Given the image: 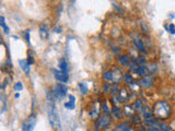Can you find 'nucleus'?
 I'll use <instances>...</instances> for the list:
<instances>
[{"mask_svg":"<svg viewBox=\"0 0 175 131\" xmlns=\"http://www.w3.org/2000/svg\"><path fill=\"white\" fill-rule=\"evenodd\" d=\"M125 82L127 84H131V82H133V78H131V74H129V73H126L125 74Z\"/></svg>","mask_w":175,"mask_h":131,"instance_id":"nucleus-23","label":"nucleus"},{"mask_svg":"<svg viewBox=\"0 0 175 131\" xmlns=\"http://www.w3.org/2000/svg\"><path fill=\"white\" fill-rule=\"evenodd\" d=\"M131 108H133L131 106H126L125 109H124V111L126 113V115H127V116H131V114H133V113H130V110H129V109H131Z\"/></svg>","mask_w":175,"mask_h":131,"instance_id":"nucleus-27","label":"nucleus"},{"mask_svg":"<svg viewBox=\"0 0 175 131\" xmlns=\"http://www.w3.org/2000/svg\"><path fill=\"white\" fill-rule=\"evenodd\" d=\"M152 111L154 117H157L158 119H168L171 116V113H172L171 106L164 101L157 102L154 104Z\"/></svg>","mask_w":175,"mask_h":131,"instance_id":"nucleus-1","label":"nucleus"},{"mask_svg":"<svg viewBox=\"0 0 175 131\" xmlns=\"http://www.w3.org/2000/svg\"><path fill=\"white\" fill-rule=\"evenodd\" d=\"M69 102H71V103H73V104L76 103V97L72 95V94H70L69 95Z\"/></svg>","mask_w":175,"mask_h":131,"instance_id":"nucleus-30","label":"nucleus"},{"mask_svg":"<svg viewBox=\"0 0 175 131\" xmlns=\"http://www.w3.org/2000/svg\"><path fill=\"white\" fill-rule=\"evenodd\" d=\"M79 88H80V91L82 94H87L88 93V86L85 83H79Z\"/></svg>","mask_w":175,"mask_h":131,"instance_id":"nucleus-20","label":"nucleus"},{"mask_svg":"<svg viewBox=\"0 0 175 131\" xmlns=\"http://www.w3.org/2000/svg\"><path fill=\"white\" fill-rule=\"evenodd\" d=\"M40 34H41V37L42 38H47L48 35H49V31H48V26L47 25H44V24H42V25L40 26Z\"/></svg>","mask_w":175,"mask_h":131,"instance_id":"nucleus-9","label":"nucleus"},{"mask_svg":"<svg viewBox=\"0 0 175 131\" xmlns=\"http://www.w3.org/2000/svg\"><path fill=\"white\" fill-rule=\"evenodd\" d=\"M159 128H160L161 131H172L168 125L163 124V122H160V124H159Z\"/></svg>","mask_w":175,"mask_h":131,"instance_id":"nucleus-22","label":"nucleus"},{"mask_svg":"<svg viewBox=\"0 0 175 131\" xmlns=\"http://www.w3.org/2000/svg\"><path fill=\"white\" fill-rule=\"evenodd\" d=\"M19 65H20V68L22 69L26 74L30 73V65H29L28 60H19Z\"/></svg>","mask_w":175,"mask_h":131,"instance_id":"nucleus-11","label":"nucleus"},{"mask_svg":"<svg viewBox=\"0 0 175 131\" xmlns=\"http://www.w3.org/2000/svg\"><path fill=\"white\" fill-rule=\"evenodd\" d=\"M147 131H161L159 127H147Z\"/></svg>","mask_w":175,"mask_h":131,"instance_id":"nucleus-28","label":"nucleus"},{"mask_svg":"<svg viewBox=\"0 0 175 131\" xmlns=\"http://www.w3.org/2000/svg\"><path fill=\"white\" fill-rule=\"evenodd\" d=\"M103 77H104L105 80H107V81H113V71H111V70L105 71L104 74H103Z\"/></svg>","mask_w":175,"mask_h":131,"instance_id":"nucleus-18","label":"nucleus"},{"mask_svg":"<svg viewBox=\"0 0 175 131\" xmlns=\"http://www.w3.org/2000/svg\"><path fill=\"white\" fill-rule=\"evenodd\" d=\"M36 125V116L34 114L30 115L29 118H26V120L23 122L22 125V131H33Z\"/></svg>","mask_w":175,"mask_h":131,"instance_id":"nucleus-3","label":"nucleus"},{"mask_svg":"<svg viewBox=\"0 0 175 131\" xmlns=\"http://www.w3.org/2000/svg\"><path fill=\"white\" fill-rule=\"evenodd\" d=\"M55 32L56 33H60V32H61V28H59V26H56V28H55Z\"/></svg>","mask_w":175,"mask_h":131,"instance_id":"nucleus-33","label":"nucleus"},{"mask_svg":"<svg viewBox=\"0 0 175 131\" xmlns=\"http://www.w3.org/2000/svg\"><path fill=\"white\" fill-rule=\"evenodd\" d=\"M118 61L122 63V66H126V67H129V65H131L129 61V57L126 55H122L118 57Z\"/></svg>","mask_w":175,"mask_h":131,"instance_id":"nucleus-13","label":"nucleus"},{"mask_svg":"<svg viewBox=\"0 0 175 131\" xmlns=\"http://www.w3.org/2000/svg\"><path fill=\"white\" fill-rule=\"evenodd\" d=\"M134 44H135V46L138 48V49H139V51H141L142 53H147L142 39H140V38H136V39H134Z\"/></svg>","mask_w":175,"mask_h":131,"instance_id":"nucleus-8","label":"nucleus"},{"mask_svg":"<svg viewBox=\"0 0 175 131\" xmlns=\"http://www.w3.org/2000/svg\"><path fill=\"white\" fill-rule=\"evenodd\" d=\"M165 28H169V32H170L171 34H173V35H175V25L174 24H170L169 26L165 25Z\"/></svg>","mask_w":175,"mask_h":131,"instance_id":"nucleus-24","label":"nucleus"},{"mask_svg":"<svg viewBox=\"0 0 175 131\" xmlns=\"http://www.w3.org/2000/svg\"><path fill=\"white\" fill-rule=\"evenodd\" d=\"M110 117L108 116H104L103 118H101L100 122H99V127H105L106 125L110 124Z\"/></svg>","mask_w":175,"mask_h":131,"instance_id":"nucleus-16","label":"nucleus"},{"mask_svg":"<svg viewBox=\"0 0 175 131\" xmlns=\"http://www.w3.org/2000/svg\"><path fill=\"white\" fill-rule=\"evenodd\" d=\"M0 24H1V26H2V28L3 30H5V33L6 34H8V33H9V28H8L7 25H6V22H5V18H3V17H1V18H0Z\"/></svg>","mask_w":175,"mask_h":131,"instance_id":"nucleus-19","label":"nucleus"},{"mask_svg":"<svg viewBox=\"0 0 175 131\" xmlns=\"http://www.w3.org/2000/svg\"><path fill=\"white\" fill-rule=\"evenodd\" d=\"M138 74H139L140 77H142V78L148 77L149 76V69H148L147 67H145V66H140L139 70H138Z\"/></svg>","mask_w":175,"mask_h":131,"instance_id":"nucleus-14","label":"nucleus"},{"mask_svg":"<svg viewBox=\"0 0 175 131\" xmlns=\"http://www.w3.org/2000/svg\"><path fill=\"white\" fill-rule=\"evenodd\" d=\"M28 62H29V65H30V66L34 63V59H33L31 56H29V57H28Z\"/></svg>","mask_w":175,"mask_h":131,"instance_id":"nucleus-31","label":"nucleus"},{"mask_svg":"<svg viewBox=\"0 0 175 131\" xmlns=\"http://www.w3.org/2000/svg\"><path fill=\"white\" fill-rule=\"evenodd\" d=\"M112 111H113V114H114V115L117 117V118H120V116H122V111H120V109L118 108V107L114 106V107H113V110Z\"/></svg>","mask_w":175,"mask_h":131,"instance_id":"nucleus-21","label":"nucleus"},{"mask_svg":"<svg viewBox=\"0 0 175 131\" xmlns=\"http://www.w3.org/2000/svg\"><path fill=\"white\" fill-rule=\"evenodd\" d=\"M67 92H68L67 86H66L65 84L60 83V84H57V86H56L55 90H54V95L57 98H63L67 95Z\"/></svg>","mask_w":175,"mask_h":131,"instance_id":"nucleus-4","label":"nucleus"},{"mask_svg":"<svg viewBox=\"0 0 175 131\" xmlns=\"http://www.w3.org/2000/svg\"><path fill=\"white\" fill-rule=\"evenodd\" d=\"M48 119H49V124L52 126V128H54L56 131H60L61 130V127H60V119L58 116L57 109L54 105L49 106L48 107Z\"/></svg>","mask_w":175,"mask_h":131,"instance_id":"nucleus-2","label":"nucleus"},{"mask_svg":"<svg viewBox=\"0 0 175 131\" xmlns=\"http://www.w3.org/2000/svg\"><path fill=\"white\" fill-rule=\"evenodd\" d=\"M52 72H54V76H55L56 80H58L61 83H66L69 79V74L68 73H65L60 70H56V69H52Z\"/></svg>","mask_w":175,"mask_h":131,"instance_id":"nucleus-5","label":"nucleus"},{"mask_svg":"<svg viewBox=\"0 0 175 131\" xmlns=\"http://www.w3.org/2000/svg\"><path fill=\"white\" fill-rule=\"evenodd\" d=\"M65 107L67 109H73V108H75V104L71 103V102H68V103L65 104Z\"/></svg>","mask_w":175,"mask_h":131,"instance_id":"nucleus-26","label":"nucleus"},{"mask_svg":"<svg viewBox=\"0 0 175 131\" xmlns=\"http://www.w3.org/2000/svg\"><path fill=\"white\" fill-rule=\"evenodd\" d=\"M130 129L131 128L129 127L128 122H122L118 127H116V129L114 131H130Z\"/></svg>","mask_w":175,"mask_h":131,"instance_id":"nucleus-15","label":"nucleus"},{"mask_svg":"<svg viewBox=\"0 0 175 131\" xmlns=\"http://www.w3.org/2000/svg\"><path fill=\"white\" fill-rule=\"evenodd\" d=\"M108 88H110V84L106 83V84H105V86H104V91H105V92H107V91H108Z\"/></svg>","mask_w":175,"mask_h":131,"instance_id":"nucleus-32","label":"nucleus"},{"mask_svg":"<svg viewBox=\"0 0 175 131\" xmlns=\"http://www.w3.org/2000/svg\"><path fill=\"white\" fill-rule=\"evenodd\" d=\"M59 69H60V71H63V72H65V73H68L69 67H68V62L66 61L65 58H61L59 60Z\"/></svg>","mask_w":175,"mask_h":131,"instance_id":"nucleus-10","label":"nucleus"},{"mask_svg":"<svg viewBox=\"0 0 175 131\" xmlns=\"http://www.w3.org/2000/svg\"><path fill=\"white\" fill-rule=\"evenodd\" d=\"M14 90L15 91H22L23 90V85L21 82H18V83L14 84Z\"/></svg>","mask_w":175,"mask_h":131,"instance_id":"nucleus-25","label":"nucleus"},{"mask_svg":"<svg viewBox=\"0 0 175 131\" xmlns=\"http://www.w3.org/2000/svg\"><path fill=\"white\" fill-rule=\"evenodd\" d=\"M153 82H154V80H153L152 76H148V77L142 78V80L140 81V85L142 86V88H151V86H152Z\"/></svg>","mask_w":175,"mask_h":131,"instance_id":"nucleus-6","label":"nucleus"},{"mask_svg":"<svg viewBox=\"0 0 175 131\" xmlns=\"http://www.w3.org/2000/svg\"><path fill=\"white\" fill-rule=\"evenodd\" d=\"M134 107L136 108V110L137 111H142L143 109V106H142V102L140 101V99H137V101L135 102V105H134Z\"/></svg>","mask_w":175,"mask_h":131,"instance_id":"nucleus-17","label":"nucleus"},{"mask_svg":"<svg viewBox=\"0 0 175 131\" xmlns=\"http://www.w3.org/2000/svg\"><path fill=\"white\" fill-rule=\"evenodd\" d=\"M119 99L120 102H127L129 99V92L126 88H122L119 91Z\"/></svg>","mask_w":175,"mask_h":131,"instance_id":"nucleus-7","label":"nucleus"},{"mask_svg":"<svg viewBox=\"0 0 175 131\" xmlns=\"http://www.w3.org/2000/svg\"><path fill=\"white\" fill-rule=\"evenodd\" d=\"M122 74L118 69H115V70L113 71V81H114V82L118 83V82L122 81Z\"/></svg>","mask_w":175,"mask_h":131,"instance_id":"nucleus-12","label":"nucleus"},{"mask_svg":"<svg viewBox=\"0 0 175 131\" xmlns=\"http://www.w3.org/2000/svg\"><path fill=\"white\" fill-rule=\"evenodd\" d=\"M25 39H26L28 43H30V30H28L25 32Z\"/></svg>","mask_w":175,"mask_h":131,"instance_id":"nucleus-29","label":"nucleus"},{"mask_svg":"<svg viewBox=\"0 0 175 131\" xmlns=\"http://www.w3.org/2000/svg\"><path fill=\"white\" fill-rule=\"evenodd\" d=\"M15 97H20V94H19V93H17V94H15Z\"/></svg>","mask_w":175,"mask_h":131,"instance_id":"nucleus-34","label":"nucleus"}]
</instances>
